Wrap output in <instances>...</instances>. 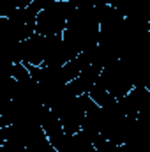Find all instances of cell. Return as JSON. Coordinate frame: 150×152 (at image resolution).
Instances as JSON below:
<instances>
[{
  "mask_svg": "<svg viewBox=\"0 0 150 152\" xmlns=\"http://www.w3.org/2000/svg\"><path fill=\"white\" fill-rule=\"evenodd\" d=\"M99 73H101V67H97V66H94V64L87 66L74 80H71L69 83H66L67 94H71V96L88 94V92L92 90V87L95 85V81H97V78H99Z\"/></svg>",
  "mask_w": 150,
  "mask_h": 152,
  "instance_id": "obj_3",
  "label": "cell"
},
{
  "mask_svg": "<svg viewBox=\"0 0 150 152\" xmlns=\"http://www.w3.org/2000/svg\"><path fill=\"white\" fill-rule=\"evenodd\" d=\"M53 2H57V0H32V4L28 5V9L34 12V14H39L42 9H46V7H50Z\"/></svg>",
  "mask_w": 150,
  "mask_h": 152,
  "instance_id": "obj_4",
  "label": "cell"
},
{
  "mask_svg": "<svg viewBox=\"0 0 150 152\" xmlns=\"http://www.w3.org/2000/svg\"><path fill=\"white\" fill-rule=\"evenodd\" d=\"M76 12L71 0H57L36 16V34L39 36H62L67 21Z\"/></svg>",
  "mask_w": 150,
  "mask_h": 152,
  "instance_id": "obj_1",
  "label": "cell"
},
{
  "mask_svg": "<svg viewBox=\"0 0 150 152\" xmlns=\"http://www.w3.org/2000/svg\"><path fill=\"white\" fill-rule=\"evenodd\" d=\"M57 36H39L34 34L28 39L21 41L18 44V57L21 64H28V66H42L46 53L51 46V42L55 41Z\"/></svg>",
  "mask_w": 150,
  "mask_h": 152,
  "instance_id": "obj_2",
  "label": "cell"
}]
</instances>
